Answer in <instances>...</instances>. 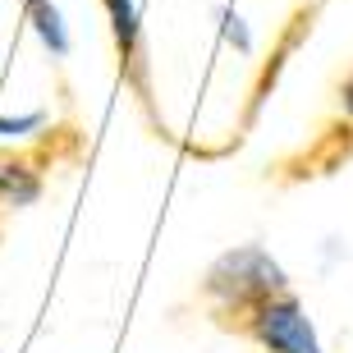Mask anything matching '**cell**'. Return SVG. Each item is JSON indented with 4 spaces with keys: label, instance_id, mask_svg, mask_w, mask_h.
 Instances as JSON below:
<instances>
[{
    "label": "cell",
    "instance_id": "ba28073f",
    "mask_svg": "<svg viewBox=\"0 0 353 353\" xmlns=\"http://www.w3.org/2000/svg\"><path fill=\"white\" fill-rule=\"evenodd\" d=\"M340 110H344V119L353 124V74L340 83Z\"/></svg>",
    "mask_w": 353,
    "mask_h": 353
},
{
    "label": "cell",
    "instance_id": "52a82bcc",
    "mask_svg": "<svg viewBox=\"0 0 353 353\" xmlns=\"http://www.w3.org/2000/svg\"><path fill=\"white\" fill-rule=\"evenodd\" d=\"M46 124V110H28V115H0V138H32Z\"/></svg>",
    "mask_w": 353,
    "mask_h": 353
},
{
    "label": "cell",
    "instance_id": "8992f818",
    "mask_svg": "<svg viewBox=\"0 0 353 353\" xmlns=\"http://www.w3.org/2000/svg\"><path fill=\"white\" fill-rule=\"evenodd\" d=\"M216 32H221V41H225V46H234L239 55L257 51V37H252L248 19H243L234 5H216Z\"/></svg>",
    "mask_w": 353,
    "mask_h": 353
},
{
    "label": "cell",
    "instance_id": "5b68a950",
    "mask_svg": "<svg viewBox=\"0 0 353 353\" xmlns=\"http://www.w3.org/2000/svg\"><path fill=\"white\" fill-rule=\"evenodd\" d=\"M28 14H32V28H37L41 46L51 55H69V28H65V19H60V10H55V0L28 5Z\"/></svg>",
    "mask_w": 353,
    "mask_h": 353
},
{
    "label": "cell",
    "instance_id": "277c9868",
    "mask_svg": "<svg viewBox=\"0 0 353 353\" xmlns=\"http://www.w3.org/2000/svg\"><path fill=\"white\" fill-rule=\"evenodd\" d=\"M41 197L37 170H28L23 161H0V207H32Z\"/></svg>",
    "mask_w": 353,
    "mask_h": 353
},
{
    "label": "cell",
    "instance_id": "9c48e42d",
    "mask_svg": "<svg viewBox=\"0 0 353 353\" xmlns=\"http://www.w3.org/2000/svg\"><path fill=\"white\" fill-rule=\"evenodd\" d=\"M340 257H349V248H344V243H340V239H326V248H321V262H340Z\"/></svg>",
    "mask_w": 353,
    "mask_h": 353
},
{
    "label": "cell",
    "instance_id": "6da1fadb",
    "mask_svg": "<svg viewBox=\"0 0 353 353\" xmlns=\"http://www.w3.org/2000/svg\"><path fill=\"white\" fill-rule=\"evenodd\" d=\"M285 289H289V271L262 243H234V248H225L207 266V275H202V299L221 316H239V321L262 299L285 294Z\"/></svg>",
    "mask_w": 353,
    "mask_h": 353
},
{
    "label": "cell",
    "instance_id": "7a4b0ae2",
    "mask_svg": "<svg viewBox=\"0 0 353 353\" xmlns=\"http://www.w3.org/2000/svg\"><path fill=\"white\" fill-rule=\"evenodd\" d=\"M243 330L248 340L257 344L262 353H326L321 335H316L312 316L294 294H271L243 316Z\"/></svg>",
    "mask_w": 353,
    "mask_h": 353
},
{
    "label": "cell",
    "instance_id": "3957f363",
    "mask_svg": "<svg viewBox=\"0 0 353 353\" xmlns=\"http://www.w3.org/2000/svg\"><path fill=\"white\" fill-rule=\"evenodd\" d=\"M105 19H110V32H115V46L138 65V51H143V23H138V0H101Z\"/></svg>",
    "mask_w": 353,
    "mask_h": 353
}]
</instances>
